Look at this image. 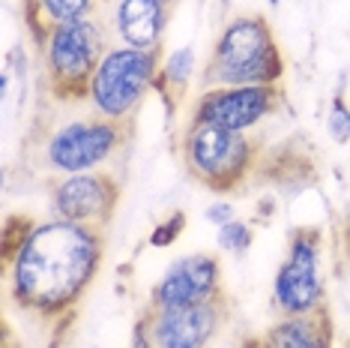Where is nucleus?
I'll return each mask as SVG.
<instances>
[{
	"label": "nucleus",
	"mask_w": 350,
	"mask_h": 348,
	"mask_svg": "<svg viewBox=\"0 0 350 348\" xmlns=\"http://www.w3.org/2000/svg\"><path fill=\"white\" fill-rule=\"evenodd\" d=\"M105 256V228L66 219H30L21 240L3 252L6 291L36 319H63L96 282Z\"/></svg>",
	"instance_id": "obj_1"
},
{
	"label": "nucleus",
	"mask_w": 350,
	"mask_h": 348,
	"mask_svg": "<svg viewBox=\"0 0 350 348\" xmlns=\"http://www.w3.org/2000/svg\"><path fill=\"white\" fill-rule=\"evenodd\" d=\"M284 54L269 21L258 12H243L225 21L201 73V87H282Z\"/></svg>",
	"instance_id": "obj_2"
},
{
	"label": "nucleus",
	"mask_w": 350,
	"mask_h": 348,
	"mask_svg": "<svg viewBox=\"0 0 350 348\" xmlns=\"http://www.w3.org/2000/svg\"><path fill=\"white\" fill-rule=\"evenodd\" d=\"M108 34L111 30L99 15L45 30L36 45L45 82L57 102H87V87L111 45Z\"/></svg>",
	"instance_id": "obj_3"
},
{
	"label": "nucleus",
	"mask_w": 350,
	"mask_h": 348,
	"mask_svg": "<svg viewBox=\"0 0 350 348\" xmlns=\"http://www.w3.org/2000/svg\"><path fill=\"white\" fill-rule=\"evenodd\" d=\"M162 51L129 49L111 42L105 58L93 73L87 87V108L90 114L114 123H129L141 112L144 99L156 90V78L162 73Z\"/></svg>",
	"instance_id": "obj_4"
},
{
	"label": "nucleus",
	"mask_w": 350,
	"mask_h": 348,
	"mask_svg": "<svg viewBox=\"0 0 350 348\" xmlns=\"http://www.w3.org/2000/svg\"><path fill=\"white\" fill-rule=\"evenodd\" d=\"M180 150L192 180L213 192L240 189L260 160V145L249 132L221 129L201 121H189L180 138Z\"/></svg>",
	"instance_id": "obj_5"
},
{
	"label": "nucleus",
	"mask_w": 350,
	"mask_h": 348,
	"mask_svg": "<svg viewBox=\"0 0 350 348\" xmlns=\"http://www.w3.org/2000/svg\"><path fill=\"white\" fill-rule=\"evenodd\" d=\"M132 126L114 123L105 117L87 114L66 121L45 136L42 141V165L54 177L84 171H105L111 160L129 145Z\"/></svg>",
	"instance_id": "obj_6"
},
{
	"label": "nucleus",
	"mask_w": 350,
	"mask_h": 348,
	"mask_svg": "<svg viewBox=\"0 0 350 348\" xmlns=\"http://www.w3.org/2000/svg\"><path fill=\"white\" fill-rule=\"evenodd\" d=\"M273 303L278 315H306L329 306L321 228L299 225L288 234V252L273 279Z\"/></svg>",
	"instance_id": "obj_7"
},
{
	"label": "nucleus",
	"mask_w": 350,
	"mask_h": 348,
	"mask_svg": "<svg viewBox=\"0 0 350 348\" xmlns=\"http://www.w3.org/2000/svg\"><path fill=\"white\" fill-rule=\"evenodd\" d=\"M282 102H284L282 87H260V84L206 87L192 102L189 121L213 123L234 132H252L267 117H273L282 108Z\"/></svg>",
	"instance_id": "obj_8"
},
{
	"label": "nucleus",
	"mask_w": 350,
	"mask_h": 348,
	"mask_svg": "<svg viewBox=\"0 0 350 348\" xmlns=\"http://www.w3.org/2000/svg\"><path fill=\"white\" fill-rule=\"evenodd\" d=\"M120 201V184L108 171L63 174L49 184V208L54 219L105 228Z\"/></svg>",
	"instance_id": "obj_9"
},
{
	"label": "nucleus",
	"mask_w": 350,
	"mask_h": 348,
	"mask_svg": "<svg viewBox=\"0 0 350 348\" xmlns=\"http://www.w3.org/2000/svg\"><path fill=\"white\" fill-rule=\"evenodd\" d=\"M221 261L213 252H189L171 261L162 279L150 288L153 310H189L221 300Z\"/></svg>",
	"instance_id": "obj_10"
},
{
	"label": "nucleus",
	"mask_w": 350,
	"mask_h": 348,
	"mask_svg": "<svg viewBox=\"0 0 350 348\" xmlns=\"http://www.w3.org/2000/svg\"><path fill=\"white\" fill-rule=\"evenodd\" d=\"M153 348H213L228 321V300H213L189 310H144Z\"/></svg>",
	"instance_id": "obj_11"
},
{
	"label": "nucleus",
	"mask_w": 350,
	"mask_h": 348,
	"mask_svg": "<svg viewBox=\"0 0 350 348\" xmlns=\"http://www.w3.org/2000/svg\"><path fill=\"white\" fill-rule=\"evenodd\" d=\"M171 6L159 0H117L111 10V34L120 45L144 51H162L165 27L171 21Z\"/></svg>",
	"instance_id": "obj_12"
},
{
	"label": "nucleus",
	"mask_w": 350,
	"mask_h": 348,
	"mask_svg": "<svg viewBox=\"0 0 350 348\" xmlns=\"http://www.w3.org/2000/svg\"><path fill=\"white\" fill-rule=\"evenodd\" d=\"M336 324L329 306L306 315H282L260 334L258 348H332Z\"/></svg>",
	"instance_id": "obj_13"
},
{
	"label": "nucleus",
	"mask_w": 350,
	"mask_h": 348,
	"mask_svg": "<svg viewBox=\"0 0 350 348\" xmlns=\"http://www.w3.org/2000/svg\"><path fill=\"white\" fill-rule=\"evenodd\" d=\"M102 10V0H27V25L30 34L39 42L45 30L57 25H72V21L96 18Z\"/></svg>",
	"instance_id": "obj_14"
},
{
	"label": "nucleus",
	"mask_w": 350,
	"mask_h": 348,
	"mask_svg": "<svg viewBox=\"0 0 350 348\" xmlns=\"http://www.w3.org/2000/svg\"><path fill=\"white\" fill-rule=\"evenodd\" d=\"M195 78V49L192 45H180L168 58L162 60V73L156 78V90H168L174 99H183Z\"/></svg>",
	"instance_id": "obj_15"
},
{
	"label": "nucleus",
	"mask_w": 350,
	"mask_h": 348,
	"mask_svg": "<svg viewBox=\"0 0 350 348\" xmlns=\"http://www.w3.org/2000/svg\"><path fill=\"white\" fill-rule=\"evenodd\" d=\"M252 240H254V232L243 219H230V223L219 225V232H216V247L221 252H230V256H245Z\"/></svg>",
	"instance_id": "obj_16"
},
{
	"label": "nucleus",
	"mask_w": 350,
	"mask_h": 348,
	"mask_svg": "<svg viewBox=\"0 0 350 348\" xmlns=\"http://www.w3.org/2000/svg\"><path fill=\"white\" fill-rule=\"evenodd\" d=\"M326 132L336 145H347L350 141V105L345 102V93H336L326 112Z\"/></svg>",
	"instance_id": "obj_17"
},
{
	"label": "nucleus",
	"mask_w": 350,
	"mask_h": 348,
	"mask_svg": "<svg viewBox=\"0 0 350 348\" xmlns=\"http://www.w3.org/2000/svg\"><path fill=\"white\" fill-rule=\"evenodd\" d=\"M183 228H186V213H183V210H174L171 216H165L162 223H156V228H153V232H150V237H147V243H150L153 249L174 247V243L180 240Z\"/></svg>",
	"instance_id": "obj_18"
},
{
	"label": "nucleus",
	"mask_w": 350,
	"mask_h": 348,
	"mask_svg": "<svg viewBox=\"0 0 350 348\" xmlns=\"http://www.w3.org/2000/svg\"><path fill=\"white\" fill-rule=\"evenodd\" d=\"M204 219L210 225H225V223H230V219H237V208L230 201H213L210 208L204 210Z\"/></svg>",
	"instance_id": "obj_19"
},
{
	"label": "nucleus",
	"mask_w": 350,
	"mask_h": 348,
	"mask_svg": "<svg viewBox=\"0 0 350 348\" xmlns=\"http://www.w3.org/2000/svg\"><path fill=\"white\" fill-rule=\"evenodd\" d=\"M267 3H269V6H278V3H282V0H267Z\"/></svg>",
	"instance_id": "obj_20"
},
{
	"label": "nucleus",
	"mask_w": 350,
	"mask_h": 348,
	"mask_svg": "<svg viewBox=\"0 0 350 348\" xmlns=\"http://www.w3.org/2000/svg\"><path fill=\"white\" fill-rule=\"evenodd\" d=\"M90 348H99V345H90Z\"/></svg>",
	"instance_id": "obj_21"
},
{
	"label": "nucleus",
	"mask_w": 350,
	"mask_h": 348,
	"mask_svg": "<svg viewBox=\"0 0 350 348\" xmlns=\"http://www.w3.org/2000/svg\"><path fill=\"white\" fill-rule=\"evenodd\" d=\"M345 348H350V343H347V345H345Z\"/></svg>",
	"instance_id": "obj_22"
}]
</instances>
